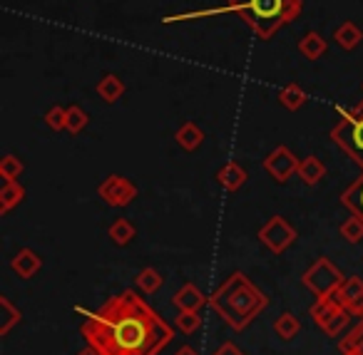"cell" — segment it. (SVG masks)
Masks as SVG:
<instances>
[{
	"label": "cell",
	"instance_id": "cell-19",
	"mask_svg": "<svg viewBox=\"0 0 363 355\" xmlns=\"http://www.w3.org/2000/svg\"><path fill=\"white\" fill-rule=\"evenodd\" d=\"M341 204L351 211L353 216L363 221V171L358 179H353L351 184L346 186V191L341 194Z\"/></svg>",
	"mask_w": 363,
	"mask_h": 355
},
{
	"label": "cell",
	"instance_id": "cell-22",
	"mask_svg": "<svg viewBox=\"0 0 363 355\" xmlns=\"http://www.w3.org/2000/svg\"><path fill=\"white\" fill-rule=\"evenodd\" d=\"M135 224H132L130 219H115L110 224V229H107V236L112 239V244L115 246H130L132 239H135Z\"/></svg>",
	"mask_w": 363,
	"mask_h": 355
},
{
	"label": "cell",
	"instance_id": "cell-36",
	"mask_svg": "<svg viewBox=\"0 0 363 355\" xmlns=\"http://www.w3.org/2000/svg\"><path fill=\"white\" fill-rule=\"evenodd\" d=\"M341 355H358L356 350H346V353H341Z\"/></svg>",
	"mask_w": 363,
	"mask_h": 355
},
{
	"label": "cell",
	"instance_id": "cell-1",
	"mask_svg": "<svg viewBox=\"0 0 363 355\" xmlns=\"http://www.w3.org/2000/svg\"><path fill=\"white\" fill-rule=\"evenodd\" d=\"M80 333L100 355H157L174 338V330L135 291H122L87 315Z\"/></svg>",
	"mask_w": 363,
	"mask_h": 355
},
{
	"label": "cell",
	"instance_id": "cell-12",
	"mask_svg": "<svg viewBox=\"0 0 363 355\" xmlns=\"http://www.w3.org/2000/svg\"><path fill=\"white\" fill-rule=\"evenodd\" d=\"M11 269L18 278H33L43 269V259L33 249H21L11 259Z\"/></svg>",
	"mask_w": 363,
	"mask_h": 355
},
{
	"label": "cell",
	"instance_id": "cell-2",
	"mask_svg": "<svg viewBox=\"0 0 363 355\" xmlns=\"http://www.w3.org/2000/svg\"><path fill=\"white\" fill-rule=\"evenodd\" d=\"M303 11L301 0H227L219 8H207V11H189L177 13V16H164L162 23H187V21H204L209 16H242V21L254 30L259 40H272L279 30L291 26Z\"/></svg>",
	"mask_w": 363,
	"mask_h": 355
},
{
	"label": "cell",
	"instance_id": "cell-30",
	"mask_svg": "<svg viewBox=\"0 0 363 355\" xmlns=\"http://www.w3.org/2000/svg\"><path fill=\"white\" fill-rule=\"evenodd\" d=\"M45 125L50 127L52 132H62V130H65V125H67V107H60V105L50 107V110L45 112Z\"/></svg>",
	"mask_w": 363,
	"mask_h": 355
},
{
	"label": "cell",
	"instance_id": "cell-10",
	"mask_svg": "<svg viewBox=\"0 0 363 355\" xmlns=\"http://www.w3.org/2000/svg\"><path fill=\"white\" fill-rule=\"evenodd\" d=\"M333 293H336L338 303H341L353 318H363V278L348 276Z\"/></svg>",
	"mask_w": 363,
	"mask_h": 355
},
{
	"label": "cell",
	"instance_id": "cell-35",
	"mask_svg": "<svg viewBox=\"0 0 363 355\" xmlns=\"http://www.w3.org/2000/svg\"><path fill=\"white\" fill-rule=\"evenodd\" d=\"M353 350H356L358 355H363V340H361V343H358V345H356V348H353Z\"/></svg>",
	"mask_w": 363,
	"mask_h": 355
},
{
	"label": "cell",
	"instance_id": "cell-6",
	"mask_svg": "<svg viewBox=\"0 0 363 355\" xmlns=\"http://www.w3.org/2000/svg\"><path fill=\"white\" fill-rule=\"evenodd\" d=\"M308 313H311L313 323H316L326 335H331V338H338L341 330L346 328L353 318V315L348 313L341 303H338L336 293L326 295V298H316V303L311 305Z\"/></svg>",
	"mask_w": 363,
	"mask_h": 355
},
{
	"label": "cell",
	"instance_id": "cell-5",
	"mask_svg": "<svg viewBox=\"0 0 363 355\" xmlns=\"http://www.w3.org/2000/svg\"><path fill=\"white\" fill-rule=\"evenodd\" d=\"M343 281H346V276H343L341 269L333 266L326 256H318V259L313 261V264L308 266L301 276V283L306 286L316 298H326V295H331L333 291L343 283Z\"/></svg>",
	"mask_w": 363,
	"mask_h": 355
},
{
	"label": "cell",
	"instance_id": "cell-24",
	"mask_svg": "<svg viewBox=\"0 0 363 355\" xmlns=\"http://www.w3.org/2000/svg\"><path fill=\"white\" fill-rule=\"evenodd\" d=\"M301 330V320L291 313V310H284L277 320H274V333L279 335L281 340H294Z\"/></svg>",
	"mask_w": 363,
	"mask_h": 355
},
{
	"label": "cell",
	"instance_id": "cell-15",
	"mask_svg": "<svg viewBox=\"0 0 363 355\" xmlns=\"http://www.w3.org/2000/svg\"><path fill=\"white\" fill-rule=\"evenodd\" d=\"M174 140L184 152H197L204 145V130L199 125H194V122H184L174 132Z\"/></svg>",
	"mask_w": 363,
	"mask_h": 355
},
{
	"label": "cell",
	"instance_id": "cell-18",
	"mask_svg": "<svg viewBox=\"0 0 363 355\" xmlns=\"http://www.w3.org/2000/svg\"><path fill=\"white\" fill-rule=\"evenodd\" d=\"M296 174H298V179H301L306 186H316L318 181L326 176V164H323L318 157L311 154V157H306V159L298 162V171H296Z\"/></svg>",
	"mask_w": 363,
	"mask_h": 355
},
{
	"label": "cell",
	"instance_id": "cell-27",
	"mask_svg": "<svg viewBox=\"0 0 363 355\" xmlns=\"http://www.w3.org/2000/svg\"><path fill=\"white\" fill-rule=\"evenodd\" d=\"M177 328L184 335L197 333V330L202 328V315H199V310H179V315H177Z\"/></svg>",
	"mask_w": 363,
	"mask_h": 355
},
{
	"label": "cell",
	"instance_id": "cell-32",
	"mask_svg": "<svg viewBox=\"0 0 363 355\" xmlns=\"http://www.w3.org/2000/svg\"><path fill=\"white\" fill-rule=\"evenodd\" d=\"M212 355H247L244 353V350H239L237 345L232 343V340H229V343H224V345H219L217 350H214Z\"/></svg>",
	"mask_w": 363,
	"mask_h": 355
},
{
	"label": "cell",
	"instance_id": "cell-33",
	"mask_svg": "<svg viewBox=\"0 0 363 355\" xmlns=\"http://www.w3.org/2000/svg\"><path fill=\"white\" fill-rule=\"evenodd\" d=\"M174 355H197V350H194L192 345H182V348L177 350Z\"/></svg>",
	"mask_w": 363,
	"mask_h": 355
},
{
	"label": "cell",
	"instance_id": "cell-26",
	"mask_svg": "<svg viewBox=\"0 0 363 355\" xmlns=\"http://www.w3.org/2000/svg\"><path fill=\"white\" fill-rule=\"evenodd\" d=\"M87 122H90V115H87V112L82 110L80 105H70V107H67L65 132H70V135H80V132L87 127Z\"/></svg>",
	"mask_w": 363,
	"mask_h": 355
},
{
	"label": "cell",
	"instance_id": "cell-25",
	"mask_svg": "<svg viewBox=\"0 0 363 355\" xmlns=\"http://www.w3.org/2000/svg\"><path fill=\"white\" fill-rule=\"evenodd\" d=\"M135 281H137V286H140V291H145V293H157V291L162 288V283H164L162 274L157 269H152V266L142 269L140 274L135 276Z\"/></svg>",
	"mask_w": 363,
	"mask_h": 355
},
{
	"label": "cell",
	"instance_id": "cell-4",
	"mask_svg": "<svg viewBox=\"0 0 363 355\" xmlns=\"http://www.w3.org/2000/svg\"><path fill=\"white\" fill-rule=\"evenodd\" d=\"M331 140L363 169V100L351 110L338 112V120L331 130Z\"/></svg>",
	"mask_w": 363,
	"mask_h": 355
},
{
	"label": "cell",
	"instance_id": "cell-17",
	"mask_svg": "<svg viewBox=\"0 0 363 355\" xmlns=\"http://www.w3.org/2000/svg\"><path fill=\"white\" fill-rule=\"evenodd\" d=\"M97 95H100V100L107 102V105H115V102L125 95V82H122L120 75H115V72H107V75H102V80L97 82Z\"/></svg>",
	"mask_w": 363,
	"mask_h": 355
},
{
	"label": "cell",
	"instance_id": "cell-29",
	"mask_svg": "<svg viewBox=\"0 0 363 355\" xmlns=\"http://www.w3.org/2000/svg\"><path fill=\"white\" fill-rule=\"evenodd\" d=\"M23 162L18 159L16 154H6L3 159H0V176L6 181H13V179H21V174H23Z\"/></svg>",
	"mask_w": 363,
	"mask_h": 355
},
{
	"label": "cell",
	"instance_id": "cell-16",
	"mask_svg": "<svg viewBox=\"0 0 363 355\" xmlns=\"http://www.w3.org/2000/svg\"><path fill=\"white\" fill-rule=\"evenodd\" d=\"M23 199H26V186L18 179L6 181L0 186V214H11Z\"/></svg>",
	"mask_w": 363,
	"mask_h": 355
},
{
	"label": "cell",
	"instance_id": "cell-8",
	"mask_svg": "<svg viewBox=\"0 0 363 355\" xmlns=\"http://www.w3.org/2000/svg\"><path fill=\"white\" fill-rule=\"evenodd\" d=\"M97 194L105 201L107 206H117V209H125L132 201L137 199V186L132 184L127 176L110 174L100 186H97Z\"/></svg>",
	"mask_w": 363,
	"mask_h": 355
},
{
	"label": "cell",
	"instance_id": "cell-20",
	"mask_svg": "<svg viewBox=\"0 0 363 355\" xmlns=\"http://www.w3.org/2000/svg\"><path fill=\"white\" fill-rule=\"evenodd\" d=\"M328 50V43L323 40V35H318L316 30H308L306 35L298 40V52H301L306 60H321Z\"/></svg>",
	"mask_w": 363,
	"mask_h": 355
},
{
	"label": "cell",
	"instance_id": "cell-21",
	"mask_svg": "<svg viewBox=\"0 0 363 355\" xmlns=\"http://www.w3.org/2000/svg\"><path fill=\"white\" fill-rule=\"evenodd\" d=\"M306 100H308L306 90H303L298 82H289V85H284L281 90H279V102H281L289 112L301 110V107L306 105Z\"/></svg>",
	"mask_w": 363,
	"mask_h": 355
},
{
	"label": "cell",
	"instance_id": "cell-23",
	"mask_svg": "<svg viewBox=\"0 0 363 355\" xmlns=\"http://www.w3.org/2000/svg\"><path fill=\"white\" fill-rule=\"evenodd\" d=\"M23 320V313L11 303L8 295H0V335H8Z\"/></svg>",
	"mask_w": 363,
	"mask_h": 355
},
{
	"label": "cell",
	"instance_id": "cell-7",
	"mask_svg": "<svg viewBox=\"0 0 363 355\" xmlns=\"http://www.w3.org/2000/svg\"><path fill=\"white\" fill-rule=\"evenodd\" d=\"M296 239H298L296 229H294L284 216H272V219L259 229V241H262L272 254H284Z\"/></svg>",
	"mask_w": 363,
	"mask_h": 355
},
{
	"label": "cell",
	"instance_id": "cell-31",
	"mask_svg": "<svg viewBox=\"0 0 363 355\" xmlns=\"http://www.w3.org/2000/svg\"><path fill=\"white\" fill-rule=\"evenodd\" d=\"M361 340H363V318L358 320V325H353V328L348 330V333L343 335L341 340H338V350H341V353H346V350H353L358 343H361Z\"/></svg>",
	"mask_w": 363,
	"mask_h": 355
},
{
	"label": "cell",
	"instance_id": "cell-28",
	"mask_svg": "<svg viewBox=\"0 0 363 355\" xmlns=\"http://www.w3.org/2000/svg\"><path fill=\"white\" fill-rule=\"evenodd\" d=\"M338 234H341V239H346L348 244H358V241H363V221L351 214V219H346L338 226Z\"/></svg>",
	"mask_w": 363,
	"mask_h": 355
},
{
	"label": "cell",
	"instance_id": "cell-14",
	"mask_svg": "<svg viewBox=\"0 0 363 355\" xmlns=\"http://www.w3.org/2000/svg\"><path fill=\"white\" fill-rule=\"evenodd\" d=\"M333 43H336L341 50L351 52L363 43V30L353 21H343L338 28H333Z\"/></svg>",
	"mask_w": 363,
	"mask_h": 355
},
{
	"label": "cell",
	"instance_id": "cell-11",
	"mask_svg": "<svg viewBox=\"0 0 363 355\" xmlns=\"http://www.w3.org/2000/svg\"><path fill=\"white\" fill-rule=\"evenodd\" d=\"M172 303L177 310H202L204 305H209V295H204L194 283H184L172 295Z\"/></svg>",
	"mask_w": 363,
	"mask_h": 355
},
{
	"label": "cell",
	"instance_id": "cell-9",
	"mask_svg": "<svg viewBox=\"0 0 363 355\" xmlns=\"http://www.w3.org/2000/svg\"><path fill=\"white\" fill-rule=\"evenodd\" d=\"M264 169L269 171V176H272L274 181L286 184V181L298 171V159L289 147L281 145L267 154V159H264Z\"/></svg>",
	"mask_w": 363,
	"mask_h": 355
},
{
	"label": "cell",
	"instance_id": "cell-13",
	"mask_svg": "<svg viewBox=\"0 0 363 355\" xmlns=\"http://www.w3.org/2000/svg\"><path fill=\"white\" fill-rule=\"evenodd\" d=\"M214 176H217L219 186H222V189H227V191H239L249 179L247 169H244L239 162H227L222 169H217V174H214Z\"/></svg>",
	"mask_w": 363,
	"mask_h": 355
},
{
	"label": "cell",
	"instance_id": "cell-34",
	"mask_svg": "<svg viewBox=\"0 0 363 355\" xmlns=\"http://www.w3.org/2000/svg\"><path fill=\"white\" fill-rule=\"evenodd\" d=\"M77 355H100V353H97V350L92 348V345H87V348H82V350H80V353H77Z\"/></svg>",
	"mask_w": 363,
	"mask_h": 355
},
{
	"label": "cell",
	"instance_id": "cell-3",
	"mask_svg": "<svg viewBox=\"0 0 363 355\" xmlns=\"http://www.w3.org/2000/svg\"><path fill=\"white\" fill-rule=\"evenodd\" d=\"M209 308L234 330H244L254 318L269 308V295L259 286L249 281L247 274L234 271L212 295H209Z\"/></svg>",
	"mask_w": 363,
	"mask_h": 355
}]
</instances>
